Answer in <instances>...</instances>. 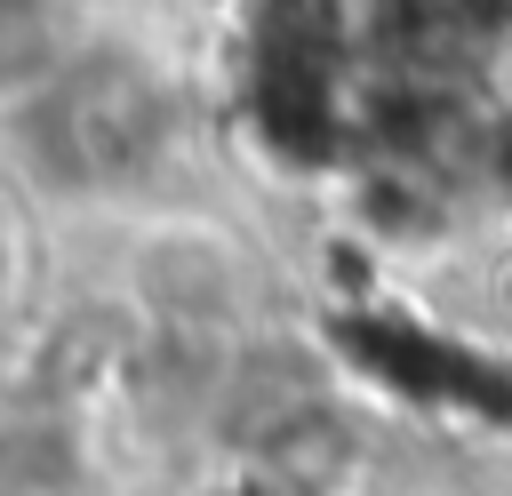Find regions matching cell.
I'll use <instances>...</instances> for the list:
<instances>
[{"label":"cell","mask_w":512,"mask_h":496,"mask_svg":"<svg viewBox=\"0 0 512 496\" xmlns=\"http://www.w3.org/2000/svg\"><path fill=\"white\" fill-rule=\"evenodd\" d=\"M0 288H8V224H0Z\"/></svg>","instance_id":"cell-2"},{"label":"cell","mask_w":512,"mask_h":496,"mask_svg":"<svg viewBox=\"0 0 512 496\" xmlns=\"http://www.w3.org/2000/svg\"><path fill=\"white\" fill-rule=\"evenodd\" d=\"M88 56L80 0H0V104H48Z\"/></svg>","instance_id":"cell-1"}]
</instances>
